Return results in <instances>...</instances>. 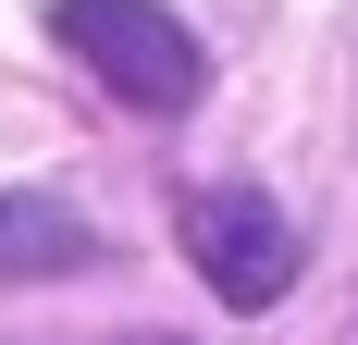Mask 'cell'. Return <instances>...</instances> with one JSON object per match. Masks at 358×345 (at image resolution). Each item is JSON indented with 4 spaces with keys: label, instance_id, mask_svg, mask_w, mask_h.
Listing matches in <instances>:
<instances>
[{
    "label": "cell",
    "instance_id": "cell-1",
    "mask_svg": "<svg viewBox=\"0 0 358 345\" xmlns=\"http://www.w3.org/2000/svg\"><path fill=\"white\" fill-rule=\"evenodd\" d=\"M50 37L99 74L111 99H136V111H185L210 87V50H198L161 0H50Z\"/></svg>",
    "mask_w": 358,
    "mask_h": 345
},
{
    "label": "cell",
    "instance_id": "cell-2",
    "mask_svg": "<svg viewBox=\"0 0 358 345\" xmlns=\"http://www.w3.org/2000/svg\"><path fill=\"white\" fill-rule=\"evenodd\" d=\"M185 259H198V284H210L222 309H272L309 247H296V222L259 185H198L185 198Z\"/></svg>",
    "mask_w": 358,
    "mask_h": 345
},
{
    "label": "cell",
    "instance_id": "cell-3",
    "mask_svg": "<svg viewBox=\"0 0 358 345\" xmlns=\"http://www.w3.org/2000/svg\"><path fill=\"white\" fill-rule=\"evenodd\" d=\"M87 210H62V198H0V272H25V284H50V272H87Z\"/></svg>",
    "mask_w": 358,
    "mask_h": 345
},
{
    "label": "cell",
    "instance_id": "cell-4",
    "mask_svg": "<svg viewBox=\"0 0 358 345\" xmlns=\"http://www.w3.org/2000/svg\"><path fill=\"white\" fill-rule=\"evenodd\" d=\"M136 345H173V333H136Z\"/></svg>",
    "mask_w": 358,
    "mask_h": 345
}]
</instances>
